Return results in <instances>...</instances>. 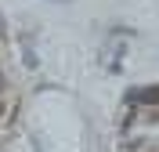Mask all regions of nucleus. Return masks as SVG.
I'll return each instance as SVG.
<instances>
[{"label":"nucleus","instance_id":"f257e3e1","mask_svg":"<svg viewBox=\"0 0 159 152\" xmlns=\"http://www.w3.org/2000/svg\"><path fill=\"white\" fill-rule=\"evenodd\" d=\"M130 98H134V101H145V105H159V87H145V91H134Z\"/></svg>","mask_w":159,"mask_h":152},{"label":"nucleus","instance_id":"f03ea898","mask_svg":"<svg viewBox=\"0 0 159 152\" xmlns=\"http://www.w3.org/2000/svg\"><path fill=\"white\" fill-rule=\"evenodd\" d=\"M0 120H4V101H0Z\"/></svg>","mask_w":159,"mask_h":152},{"label":"nucleus","instance_id":"7ed1b4c3","mask_svg":"<svg viewBox=\"0 0 159 152\" xmlns=\"http://www.w3.org/2000/svg\"><path fill=\"white\" fill-rule=\"evenodd\" d=\"M152 152H159V149H152Z\"/></svg>","mask_w":159,"mask_h":152}]
</instances>
